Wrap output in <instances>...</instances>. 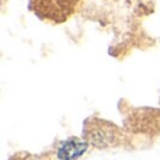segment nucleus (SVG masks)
Wrapping results in <instances>:
<instances>
[{
	"instance_id": "1",
	"label": "nucleus",
	"mask_w": 160,
	"mask_h": 160,
	"mask_svg": "<svg viewBox=\"0 0 160 160\" xmlns=\"http://www.w3.org/2000/svg\"><path fill=\"white\" fill-rule=\"evenodd\" d=\"M80 0H30V7L41 20L63 22L72 16Z\"/></svg>"
},
{
	"instance_id": "2",
	"label": "nucleus",
	"mask_w": 160,
	"mask_h": 160,
	"mask_svg": "<svg viewBox=\"0 0 160 160\" xmlns=\"http://www.w3.org/2000/svg\"><path fill=\"white\" fill-rule=\"evenodd\" d=\"M84 138L96 148L117 146L119 143V132L115 125L101 119H91L84 125Z\"/></svg>"
},
{
	"instance_id": "3",
	"label": "nucleus",
	"mask_w": 160,
	"mask_h": 160,
	"mask_svg": "<svg viewBox=\"0 0 160 160\" xmlns=\"http://www.w3.org/2000/svg\"><path fill=\"white\" fill-rule=\"evenodd\" d=\"M88 142L86 139H80L76 136L68 138L59 143L56 149V158L59 160H78L88 149Z\"/></svg>"
}]
</instances>
